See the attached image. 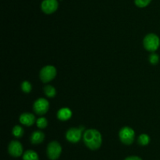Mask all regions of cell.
<instances>
[{"label":"cell","mask_w":160,"mask_h":160,"mask_svg":"<svg viewBox=\"0 0 160 160\" xmlns=\"http://www.w3.org/2000/svg\"><path fill=\"white\" fill-rule=\"evenodd\" d=\"M143 45L147 51L154 53L159 49L160 45V39L157 35L149 33L143 39Z\"/></svg>","instance_id":"2"},{"label":"cell","mask_w":160,"mask_h":160,"mask_svg":"<svg viewBox=\"0 0 160 160\" xmlns=\"http://www.w3.org/2000/svg\"><path fill=\"white\" fill-rule=\"evenodd\" d=\"M152 0H134V4L139 8H145L151 3Z\"/></svg>","instance_id":"19"},{"label":"cell","mask_w":160,"mask_h":160,"mask_svg":"<svg viewBox=\"0 0 160 160\" xmlns=\"http://www.w3.org/2000/svg\"><path fill=\"white\" fill-rule=\"evenodd\" d=\"M33 109L37 115H43L46 114L49 109V102L46 99L42 98V97L38 98L34 101Z\"/></svg>","instance_id":"6"},{"label":"cell","mask_w":160,"mask_h":160,"mask_svg":"<svg viewBox=\"0 0 160 160\" xmlns=\"http://www.w3.org/2000/svg\"><path fill=\"white\" fill-rule=\"evenodd\" d=\"M57 75L56 68L53 65H46L42 67L39 73V77L42 83H47L54 79Z\"/></svg>","instance_id":"4"},{"label":"cell","mask_w":160,"mask_h":160,"mask_svg":"<svg viewBox=\"0 0 160 160\" xmlns=\"http://www.w3.org/2000/svg\"><path fill=\"white\" fill-rule=\"evenodd\" d=\"M19 121L21 124L26 125V126H31L36 122V118L34 115L29 112L22 113L19 118Z\"/></svg>","instance_id":"10"},{"label":"cell","mask_w":160,"mask_h":160,"mask_svg":"<svg viewBox=\"0 0 160 160\" xmlns=\"http://www.w3.org/2000/svg\"><path fill=\"white\" fill-rule=\"evenodd\" d=\"M44 92L46 97H49V98H52L56 95V89H55L54 86H51V85H47L44 87Z\"/></svg>","instance_id":"14"},{"label":"cell","mask_w":160,"mask_h":160,"mask_svg":"<svg viewBox=\"0 0 160 160\" xmlns=\"http://www.w3.org/2000/svg\"><path fill=\"white\" fill-rule=\"evenodd\" d=\"M124 160H142L140 157L136 156V155H131V156H128L125 158Z\"/></svg>","instance_id":"21"},{"label":"cell","mask_w":160,"mask_h":160,"mask_svg":"<svg viewBox=\"0 0 160 160\" xmlns=\"http://www.w3.org/2000/svg\"><path fill=\"white\" fill-rule=\"evenodd\" d=\"M59 7L57 0H43L41 4V9L45 14H52L56 12Z\"/></svg>","instance_id":"7"},{"label":"cell","mask_w":160,"mask_h":160,"mask_svg":"<svg viewBox=\"0 0 160 160\" xmlns=\"http://www.w3.org/2000/svg\"><path fill=\"white\" fill-rule=\"evenodd\" d=\"M12 133L15 137L20 138L23 136V134H24V130H23V129L22 128L20 125H17L12 128Z\"/></svg>","instance_id":"16"},{"label":"cell","mask_w":160,"mask_h":160,"mask_svg":"<svg viewBox=\"0 0 160 160\" xmlns=\"http://www.w3.org/2000/svg\"><path fill=\"white\" fill-rule=\"evenodd\" d=\"M72 111L69 108H62L57 111L58 119L60 121H67L72 117Z\"/></svg>","instance_id":"11"},{"label":"cell","mask_w":160,"mask_h":160,"mask_svg":"<svg viewBox=\"0 0 160 160\" xmlns=\"http://www.w3.org/2000/svg\"><path fill=\"white\" fill-rule=\"evenodd\" d=\"M148 61H149L150 64H152V65H156L159 63V56L157 53H152L148 57Z\"/></svg>","instance_id":"20"},{"label":"cell","mask_w":160,"mask_h":160,"mask_svg":"<svg viewBox=\"0 0 160 160\" xmlns=\"http://www.w3.org/2000/svg\"><path fill=\"white\" fill-rule=\"evenodd\" d=\"M21 89L25 93H29L32 89V86L28 81H23L21 84Z\"/></svg>","instance_id":"18"},{"label":"cell","mask_w":160,"mask_h":160,"mask_svg":"<svg viewBox=\"0 0 160 160\" xmlns=\"http://www.w3.org/2000/svg\"><path fill=\"white\" fill-rule=\"evenodd\" d=\"M30 140L33 144H41L45 140V133L41 130H36V131L33 132L32 134L31 135Z\"/></svg>","instance_id":"12"},{"label":"cell","mask_w":160,"mask_h":160,"mask_svg":"<svg viewBox=\"0 0 160 160\" xmlns=\"http://www.w3.org/2000/svg\"><path fill=\"white\" fill-rule=\"evenodd\" d=\"M23 160H39L38 155L33 150H27L23 154Z\"/></svg>","instance_id":"13"},{"label":"cell","mask_w":160,"mask_h":160,"mask_svg":"<svg viewBox=\"0 0 160 160\" xmlns=\"http://www.w3.org/2000/svg\"><path fill=\"white\" fill-rule=\"evenodd\" d=\"M119 138L123 144L131 145L133 144L135 138V132L131 127L124 126L120 129L119 132Z\"/></svg>","instance_id":"3"},{"label":"cell","mask_w":160,"mask_h":160,"mask_svg":"<svg viewBox=\"0 0 160 160\" xmlns=\"http://www.w3.org/2000/svg\"><path fill=\"white\" fill-rule=\"evenodd\" d=\"M138 142L142 146L148 145L150 142V136L148 134H146V133H142V134H141L138 136Z\"/></svg>","instance_id":"15"},{"label":"cell","mask_w":160,"mask_h":160,"mask_svg":"<svg viewBox=\"0 0 160 160\" xmlns=\"http://www.w3.org/2000/svg\"><path fill=\"white\" fill-rule=\"evenodd\" d=\"M46 153L50 160H57L62 153V146L58 141H52L47 146Z\"/></svg>","instance_id":"5"},{"label":"cell","mask_w":160,"mask_h":160,"mask_svg":"<svg viewBox=\"0 0 160 160\" xmlns=\"http://www.w3.org/2000/svg\"><path fill=\"white\" fill-rule=\"evenodd\" d=\"M8 152L11 156L15 158L21 156L23 154V149L21 143L18 141H12L8 146Z\"/></svg>","instance_id":"9"},{"label":"cell","mask_w":160,"mask_h":160,"mask_svg":"<svg viewBox=\"0 0 160 160\" xmlns=\"http://www.w3.org/2000/svg\"><path fill=\"white\" fill-rule=\"evenodd\" d=\"M83 141L86 147L91 150H97L102 143V136L101 133L95 129H88L83 134Z\"/></svg>","instance_id":"1"},{"label":"cell","mask_w":160,"mask_h":160,"mask_svg":"<svg viewBox=\"0 0 160 160\" xmlns=\"http://www.w3.org/2000/svg\"><path fill=\"white\" fill-rule=\"evenodd\" d=\"M36 125L39 129H45L48 125V120L44 117L38 118L36 121Z\"/></svg>","instance_id":"17"},{"label":"cell","mask_w":160,"mask_h":160,"mask_svg":"<svg viewBox=\"0 0 160 160\" xmlns=\"http://www.w3.org/2000/svg\"><path fill=\"white\" fill-rule=\"evenodd\" d=\"M81 136H82V130L76 127L69 129L66 133V139L69 142L73 143V144L79 142L81 139Z\"/></svg>","instance_id":"8"}]
</instances>
